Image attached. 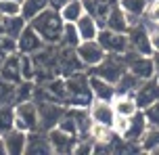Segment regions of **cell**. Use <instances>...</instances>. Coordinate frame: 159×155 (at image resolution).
<instances>
[{
	"mask_svg": "<svg viewBox=\"0 0 159 155\" xmlns=\"http://www.w3.org/2000/svg\"><path fill=\"white\" fill-rule=\"evenodd\" d=\"M23 132L40 130V117H38V103L36 101H23L15 103V126Z\"/></svg>",
	"mask_w": 159,
	"mask_h": 155,
	"instance_id": "3957f363",
	"label": "cell"
},
{
	"mask_svg": "<svg viewBox=\"0 0 159 155\" xmlns=\"http://www.w3.org/2000/svg\"><path fill=\"white\" fill-rule=\"evenodd\" d=\"M4 143H7L8 155H23L27 149V132L19 130V128H11V130L2 132Z\"/></svg>",
	"mask_w": 159,
	"mask_h": 155,
	"instance_id": "9a60e30c",
	"label": "cell"
},
{
	"mask_svg": "<svg viewBox=\"0 0 159 155\" xmlns=\"http://www.w3.org/2000/svg\"><path fill=\"white\" fill-rule=\"evenodd\" d=\"M140 78L138 75H134L132 71H124L121 74V78H119L117 82H115V90H117V94H134L136 88L140 86Z\"/></svg>",
	"mask_w": 159,
	"mask_h": 155,
	"instance_id": "603a6c76",
	"label": "cell"
},
{
	"mask_svg": "<svg viewBox=\"0 0 159 155\" xmlns=\"http://www.w3.org/2000/svg\"><path fill=\"white\" fill-rule=\"evenodd\" d=\"M126 69L128 67H126V59H124V55H109V52H107V57H105L98 65L90 67V74L98 75V78H105V80H109V82L115 84Z\"/></svg>",
	"mask_w": 159,
	"mask_h": 155,
	"instance_id": "277c9868",
	"label": "cell"
},
{
	"mask_svg": "<svg viewBox=\"0 0 159 155\" xmlns=\"http://www.w3.org/2000/svg\"><path fill=\"white\" fill-rule=\"evenodd\" d=\"M153 61H155V75L159 78V52H153Z\"/></svg>",
	"mask_w": 159,
	"mask_h": 155,
	"instance_id": "ab89813d",
	"label": "cell"
},
{
	"mask_svg": "<svg viewBox=\"0 0 159 155\" xmlns=\"http://www.w3.org/2000/svg\"><path fill=\"white\" fill-rule=\"evenodd\" d=\"M134 98L140 109H147L149 105H153L155 101H159V78L153 75L149 80H143L140 86L136 88L134 92Z\"/></svg>",
	"mask_w": 159,
	"mask_h": 155,
	"instance_id": "8fae6325",
	"label": "cell"
},
{
	"mask_svg": "<svg viewBox=\"0 0 159 155\" xmlns=\"http://www.w3.org/2000/svg\"><path fill=\"white\" fill-rule=\"evenodd\" d=\"M75 25H78V32H80V38H82V40H96V36L101 32L98 21H96L90 13H84V15L75 21Z\"/></svg>",
	"mask_w": 159,
	"mask_h": 155,
	"instance_id": "ffe728a7",
	"label": "cell"
},
{
	"mask_svg": "<svg viewBox=\"0 0 159 155\" xmlns=\"http://www.w3.org/2000/svg\"><path fill=\"white\" fill-rule=\"evenodd\" d=\"M82 38H80V32H78V25L75 23H65L63 27V36H61V46H71V48H78Z\"/></svg>",
	"mask_w": 159,
	"mask_h": 155,
	"instance_id": "83f0119b",
	"label": "cell"
},
{
	"mask_svg": "<svg viewBox=\"0 0 159 155\" xmlns=\"http://www.w3.org/2000/svg\"><path fill=\"white\" fill-rule=\"evenodd\" d=\"M0 75L7 82H13V84H19V82L23 80V75H21V55L19 52L7 57V61L0 67Z\"/></svg>",
	"mask_w": 159,
	"mask_h": 155,
	"instance_id": "d6986e66",
	"label": "cell"
},
{
	"mask_svg": "<svg viewBox=\"0 0 159 155\" xmlns=\"http://www.w3.org/2000/svg\"><path fill=\"white\" fill-rule=\"evenodd\" d=\"M147 19L149 21H153V23L159 25V0H151V4H149V8H147Z\"/></svg>",
	"mask_w": 159,
	"mask_h": 155,
	"instance_id": "d590c367",
	"label": "cell"
},
{
	"mask_svg": "<svg viewBox=\"0 0 159 155\" xmlns=\"http://www.w3.org/2000/svg\"><path fill=\"white\" fill-rule=\"evenodd\" d=\"M75 50H78L82 63L86 65V69L98 65V63L107 57V52H105V48L98 44V40H82V42H80V46Z\"/></svg>",
	"mask_w": 159,
	"mask_h": 155,
	"instance_id": "9c48e42d",
	"label": "cell"
},
{
	"mask_svg": "<svg viewBox=\"0 0 159 155\" xmlns=\"http://www.w3.org/2000/svg\"><path fill=\"white\" fill-rule=\"evenodd\" d=\"M30 23L23 15H13V17H2V34L19 38V34L25 30V25Z\"/></svg>",
	"mask_w": 159,
	"mask_h": 155,
	"instance_id": "7402d4cb",
	"label": "cell"
},
{
	"mask_svg": "<svg viewBox=\"0 0 159 155\" xmlns=\"http://www.w3.org/2000/svg\"><path fill=\"white\" fill-rule=\"evenodd\" d=\"M7 57H8V55H4V52L0 50V67H2V63H4V61H7Z\"/></svg>",
	"mask_w": 159,
	"mask_h": 155,
	"instance_id": "60d3db41",
	"label": "cell"
},
{
	"mask_svg": "<svg viewBox=\"0 0 159 155\" xmlns=\"http://www.w3.org/2000/svg\"><path fill=\"white\" fill-rule=\"evenodd\" d=\"M143 21L147 23V27H149V32H151L153 50H155V52H159V25H157V23H153V21H149L147 17H143Z\"/></svg>",
	"mask_w": 159,
	"mask_h": 155,
	"instance_id": "e575fe53",
	"label": "cell"
},
{
	"mask_svg": "<svg viewBox=\"0 0 159 155\" xmlns=\"http://www.w3.org/2000/svg\"><path fill=\"white\" fill-rule=\"evenodd\" d=\"M15 126V105H0V132H7Z\"/></svg>",
	"mask_w": 159,
	"mask_h": 155,
	"instance_id": "f1b7e54d",
	"label": "cell"
},
{
	"mask_svg": "<svg viewBox=\"0 0 159 155\" xmlns=\"http://www.w3.org/2000/svg\"><path fill=\"white\" fill-rule=\"evenodd\" d=\"M143 111H144V117H147L149 126H157L159 128V101H155L153 105H149Z\"/></svg>",
	"mask_w": 159,
	"mask_h": 155,
	"instance_id": "836d02e7",
	"label": "cell"
},
{
	"mask_svg": "<svg viewBox=\"0 0 159 155\" xmlns=\"http://www.w3.org/2000/svg\"><path fill=\"white\" fill-rule=\"evenodd\" d=\"M15 94H17V84L7 82L0 75V105H8V103L15 105Z\"/></svg>",
	"mask_w": 159,
	"mask_h": 155,
	"instance_id": "f546056e",
	"label": "cell"
},
{
	"mask_svg": "<svg viewBox=\"0 0 159 155\" xmlns=\"http://www.w3.org/2000/svg\"><path fill=\"white\" fill-rule=\"evenodd\" d=\"M30 25L42 36V40L46 42V44H59L61 42V36H63L65 21H63V17H61V13L57 8L48 7L38 17H34L32 21H30Z\"/></svg>",
	"mask_w": 159,
	"mask_h": 155,
	"instance_id": "6da1fadb",
	"label": "cell"
},
{
	"mask_svg": "<svg viewBox=\"0 0 159 155\" xmlns=\"http://www.w3.org/2000/svg\"><path fill=\"white\" fill-rule=\"evenodd\" d=\"M69 0H48V7L50 8H57V11H61V8L67 4Z\"/></svg>",
	"mask_w": 159,
	"mask_h": 155,
	"instance_id": "74e56055",
	"label": "cell"
},
{
	"mask_svg": "<svg viewBox=\"0 0 159 155\" xmlns=\"http://www.w3.org/2000/svg\"><path fill=\"white\" fill-rule=\"evenodd\" d=\"M21 75L23 80H36V63L32 55H21Z\"/></svg>",
	"mask_w": 159,
	"mask_h": 155,
	"instance_id": "4dcf8cb0",
	"label": "cell"
},
{
	"mask_svg": "<svg viewBox=\"0 0 159 155\" xmlns=\"http://www.w3.org/2000/svg\"><path fill=\"white\" fill-rule=\"evenodd\" d=\"M111 103H113V107H115V113L117 115L132 117L136 111H140V107H138V103H136L134 94H117Z\"/></svg>",
	"mask_w": 159,
	"mask_h": 155,
	"instance_id": "44dd1931",
	"label": "cell"
},
{
	"mask_svg": "<svg viewBox=\"0 0 159 155\" xmlns=\"http://www.w3.org/2000/svg\"><path fill=\"white\" fill-rule=\"evenodd\" d=\"M0 34H2V15H0Z\"/></svg>",
	"mask_w": 159,
	"mask_h": 155,
	"instance_id": "b9f144b4",
	"label": "cell"
},
{
	"mask_svg": "<svg viewBox=\"0 0 159 155\" xmlns=\"http://www.w3.org/2000/svg\"><path fill=\"white\" fill-rule=\"evenodd\" d=\"M96 40H98V44L105 48V52H109V55H126L128 50H130L128 34L113 32L109 27H101Z\"/></svg>",
	"mask_w": 159,
	"mask_h": 155,
	"instance_id": "5b68a950",
	"label": "cell"
},
{
	"mask_svg": "<svg viewBox=\"0 0 159 155\" xmlns=\"http://www.w3.org/2000/svg\"><path fill=\"white\" fill-rule=\"evenodd\" d=\"M128 124H130V117H126V115H117V117H115V124H113V130L121 136V134L128 130Z\"/></svg>",
	"mask_w": 159,
	"mask_h": 155,
	"instance_id": "8d00e7d4",
	"label": "cell"
},
{
	"mask_svg": "<svg viewBox=\"0 0 159 155\" xmlns=\"http://www.w3.org/2000/svg\"><path fill=\"white\" fill-rule=\"evenodd\" d=\"M67 82V101L65 105L67 107H88L92 105V88H90V75L84 74V71H78V74H71L65 78Z\"/></svg>",
	"mask_w": 159,
	"mask_h": 155,
	"instance_id": "7a4b0ae2",
	"label": "cell"
},
{
	"mask_svg": "<svg viewBox=\"0 0 159 155\" xmlns=\"http://www.w3.org/2000/svg\"><path fill=\"white\" fill-rule=\"evenodd\" d=\"M88 111H90V117H92V122L94 124H103V126H109L113 128V124H115V107H113L111 101H92V105L88 107Z\"/></svg>",
	"mask_w": 159,
	"mask_h": 155,
	"instance_id": "4fadbf2b",
	"label": "cell"
},
{
	"mask_svg": "<svg viewBox=\"0 0 159 155\" xmlns=\"http://www.w3.org/2000/svg\"><path fill=\"white\" fill-rule=\"evenodd\" d=\"M59 13H61V17H63L65 23H75L80 17L86 13V7H84V2H82V0H69V2H67Z\"/></svg>",
	"mask_w": 159,
	"mask_h": 155,
	"instance_id": "cb8c5ba5",
	"label": "cell"
},
{
	"mask_svg": "<svg viewBox=\"0 0 159 155\" xmlns=\"http://www.w3.org/2000/svg\"><path fill=\"white\" fill-rule=\"evenodd\" d=\"M149 128V122H147V117H144V111L140 109V111H136L132 117H130V124H128V130L121 134L126 140H130V143H138V140L143 139L144 130Z\"/></svg>",
	"mask_w": 159,
	"mask_h": 155,
	"instance_id": "ac0fdd59",
	"label": "cell"
},
{
	"mask_svg": "<svg viewBox=\"0 0 159 155\" xmlns=\"http://www.w3.org/2000/svg\"><path fill=\"white\" fill-rule=\"evenodd\" d=\"M19 2H23V0H19Z\"/></svg>",
	"mask_w": 159,
	"mask_h": 155,
	"instance_id": "ee69618b",
	"label": "cell"
},
{
	"mask_svg": "<svg viewBox=\"0 0 159 155\" xmlns=\"http://www.w3.org/2000/svg\"><path fill=\"white\" fill-rule=\"evenodd\" d=\"M155 153H159V147H157V149H155Z\"/></svg>",
	"mask_w": 159,
	"mask_h": 155,
	"instance_id": "7bdbcfd3",
	"label": "cell"
},
{
	"mask_svg": "<svg viewBox=\"0 0 159 155\" xmlns=\"http://www.w3.org/2000/svg\"><path fill=\"white\" fill-rule=\"evenodd\" d=\"M27 155H46L52 153V147L48 143V134L44 130H34L27 132V149H25Z\"/></svg>",
	"mask_w": 159,
	"mask_h": 155,
	"instance_id": "5bb4252c",
	"label": "cell"
},
{
	"mask_svg": "<svg viewBox=\"0 0 159 155\" xmlns=\"http://www.w3.org/2000/svg\"><path fill=\"white\" fill-rule=\"evenodd\" d=\"M115 2H119V0H115Z\"/></svg>",
	"mask_w": 159,
	"mask_h": 155,
	"instance_id": "f6af8a7d",
	"label": "cell"
},
{
	"mask_svg": "<svg viewBox=\"0 0 159 155\" xmlns=\"http://www.w3.org/2000/svg\"><path fill=\"white\" fill-rule=\"evenodd\" d=\"M90 88H92V97L96 101H113L117 97V90H115V84L105 78H98V75L90 74Z\"/></svg>",
	"mask_w": 159,
	"mask_h": 155,
	"instance_id": "2e32d148",
	"label": "cell"
},
{
	"mask_svg": "<svg viewBox=\"0 0 159 155\" xmlns=\"http://www.w3.org/2000/svg\"><path fill=\"white\" fill-rule=\"evenodd\" d=\"M128 40H130V50H134L138 55H153V42H151V32L143 19L138 23L130 25L128 30Z\"/></svg>",
	"mask_w": 159,
	"mask_h": 155,
	"instance_id": "8992f818",
	"label": "cell"
},
{
	"mask_svg": "<svg viewBox=\"0 0 159 155\" xmlns=\"http://www.w3.org/2000/svg\"><path fill=\"white\" fill-rule=\"evenodd\" d=\"M86 65L82 63L78 50L71 48V46H61L59 44V71L61 75H71V74H78V71H84Z\"/></svg>",
	"mask_w": 159,
	"mask_h": 155,
	"instance_id": "ba28073f",
	"label": "cell"
},
{
	"mask_svg": "<svg viewBox=\"0 0 159 155\" xmlns=\"http://www.w3.org/2000/svg\"><path fill=\"white\" fill-rule=\"evenodd\" d=\"M17 44H19V52H21V55H36L38 50H42L46 46V42L42 40V36H40L30 23L25 25V30L19 34Z\"/></svg>",
	"mask_w": 159,
	"mask_h": 155,
	"instance_id": "7c38bea8",
	"label": "cell"
},
{
	"mask_svg": "<svg viewBox=\"0 0 159 155\" xmlns=\"http://www.w3.org/2000/svg\"><path fill=\"white\" fill-rule=\"evenodd\" d=\"M140 145V151H147V153H155V149L159 147V128L157 126H149L144 130L143 139L138 140Z\"/></svg>",
	"mask_w": 159,
	"mask_h": 155,
	"instance_id": "484cf974",
	"label": "cell"
},
{
	"mask_svg": "<svg viewBox=\"0 0 159 155\" xmlns=\"http://www.w3.org/2000/svg\"><path fill=\"white\" fill-rule=\"evenodd\" d=\"M0 50H2L4 55H15V52H19L17 38L7 36V34H0Z\"/></svg>",
	"mask_w": 159,
	"mask_h": 155,
	"instance_id": "d6a6232c",
	"label": "cell"
},
{
	"mask_svg": "<svg viewBox=\"0 0 159 155\" xmlns=\"http://www.w3.org/2000/svg\"><path fill=\"white\" fill-rule=\"evenodd\" d=\"M105 27H109L113 32H121V34H128L130 30V19H128V13L124 8L119 7V2H115L109 11V15L105 19Z\"/></svg>",
	"mask_w": 159,
	"mask_h": 155,
	"instance_id": "e0dca14e",
	"label": "cell"
},
{
	"mask_svg": "<svg viewBox=\"0 0 159 155\" xmlns=\"http://www.w3.org/2000/svg\"><path fill=\"white\" fill-rule=\"evenodd\" d=\"M67 111V105L57 101H40L38 103V117H40V130L48 132L61 122V117Z\"/></svg>",
	"mask_w": 159,
	"mask_h": 155,
	"instance_id": "52a82bcc",
	"label": "cell"
},
{
	"mask_svg": "<svg viewBox=\"0 0 159 155\" xmlns=\"http://www.w3.org/2000/svg\"><path fill=\"white\" fill-rule=\"evenodd\" d=\"M46 134H48V143H50V147H52V153H73L75 143H78V136L61 130L59 126L50 128Z\"/></svg>",
	"mask_w": 159,
	"mask_h": 155,
	"instance_id": "30bf717a",
	"label": "cell"
},
{
	"mask_svg": "<svg viewBox=\"0 0 159 155\" xmlns=\"http://www.w3.org/2000/svg\"><path fill=\"white\" fill-rule=\"evenodd\" d=\"M0 15L2 17L21 15V2L19 0H0Z\"/></svg>",
	"mask_w": 159,
	"mask_h": 155,
	"instance_id": "1f68e13d",
	"label": "cell"
},
{
	"mask_svg": "<svg viewBox=\"0 0 159 155\" xmlns=\"http://www.w3.org/2000/svg\"><path fill=\"white\" fill-rule=\"evenodd\" d=\"M151 4V0H119V7L128 13V17L143 19L147 15V8Z\"/></svg>",
	"mask_w": 159,
	"mask_h": 155,
	"instance_id": "d4e9b609",
	"label": "cell"
},
{
	"mask_svg": "<svg viewBox=\"0 0 159 155\" xmlns=\"http://www.w3.org/2000/svg\"><path fill=\"white\" fill-rule=\"evenodd\" d=\"M46 8H48V0H23L21 2V15L27 21H32L34 17H38Z\"/></svg>",
	"mask_w": 159,
	"mask_h": 155,
	"instance_id": "4316f807",
	"label": "cell"
},
{
	"mask_svg": "<svg viewBox=\"0 0 159 155\" xmlns=\"http://www.w3.org/2000/svg\"><path fill=\"white\" fill-rule=\"evenodd\" d=\"M0 155H8V151H7V143H4V136H2V132H0Z\"/></svg>",
	"mask_w": 159,
	"mask_h": 155,
	"instance_id": "f35d334b",
	"label": "cell"
}]
</instances>
